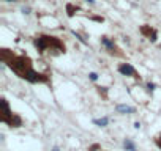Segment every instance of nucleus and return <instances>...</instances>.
Returning a JSON list of instances; mask_svg holds the SVG:
<instances>
[{
    "label": "nucleus",
    "instance_id": "18",
    "mask_svg": "<svg viewBox=\"0 0 161 151\" xmlns=\"http://www.w3.org/2000/svg\"><path fill=\"white\" fill-rule=\"evenodd\" d=\"M52 151H60V149H59L57 146H55V148H52Z\"/></svg>",
    "mask_w": 161,
    "mask_h": 151
},
{
    "label": "nucleus",
    "instance_id": "19",
    "mask_svg": "<svg viewBox=\"0 0 161 151\" xmlns=\"http://www.w3.org/2000/svg\"><path fill=\"white\" fill-rule=\"evenodd\" d=\"M6 2H14V0H6Z\"/></svg>",
    "mask_w": 161,
    "mask_h": 151
},
{
    "label": "nucleus",
    "instance_id": "9",
    "mask_svg": "<svg viewBox=\"0 0 161 151\" xmlns=\"http://www.w3.org/2000/svg\"><path fill=\"white\" fill-rule=\"evenodd\" d=\"M123 146H125V149L127 151H136V146H134V143H133L130 139H127L123 142Z\"/></svg>",
    "mask_w": 161,
    "mask_h": 151
},
{
    "label": "nucleus",
    "instance_id": "16",
    "mask_svg": "<svg viewBox=\"0 0 161 151\" xmlns=\"http://www.w3.org/2000/svg\"><path fill=\"white\" fill-rule=\"evenodd\" d=\"M134 128H136V129H139V128H141V123H139V121H137V123H134Z\"/></svg>",
    "mask_w": 161,
    "mask_h": 151
},
{
    "label": "nucleus",
    "instance_id": "4",
    "mask_svg": "<svg viewBox=\"0 0 161 151\" xmlns=\"http://www.w3.org/2000/svg\"><path fill=\"white\" fill-rule=\"evenodd\" d=\"M118 72L123 74V76H131V77L136 76V69L130 63H122L120 66H118Z\"/></svg>",
    "mask_w": 161,
    "mask_h": 151
},
{
    "label": "nucleus",
    "instance_id": "5",
    "mask_svg": "<svg viewBox=\"0 0 161 151\" xmlns=\"http://www.w3.org/2000/svg\"><path fill=\"white\" fill-rule=\"evenodd\" d=\"M101 43H103V46L106 47V49H108L109 52H112V54H114V52L117 51L115 44H114V43H112V41H111L108 36H103V38H101Z\"/></svg>",
    "mask_w": 161,
    "mask_h": 151
},
{
    "label": "nucleus",
    "instance_id": "10",
    "mask_svg": "<svg viewBox=\"0 0 161 151\" xmlns=\"http://www.w3.org/2000/svg\"><path fill=\"white\" fill-rule=\"evenodd\" d=\"M93 123L95 125H98V126H108V123H109V118H101V120H93Z\"/></svg>",
    "mask_w": 161,
    "mask_h": 151
},
{
    "label": "nucleus",
    "instance_id": "11",
    "mask_svg": "<svg viewBox=\"0 0 161 151\" xmlns=\"http://www.w3.org/2000/svg\"><path fill=\"white\" fill-rule=\"evenodd\" d=\"M73 35H74L76 38H78V39L81 41V43H82V44H87V41H85V38H82V36L79 35V33H76V32H73Z\"/></svg>",
    "mask_w": 161,
    "mask_h": 151
},
{
    "label": "nucleus",
    "instance_id": "12",
    "mask_svg": "<svg viewBox=\"0 0 161 151\" xmlns=\"http://www.w3.org/2000/svg\"><path fill=\"white\" fill-rule=\"evenodd\" d=\"M66 8H68V16H73V14H74V13H73V11H76V10H78V8H74V6H73V5H68V6H66Z\"/></svg>",
    "mask_w": 161,
    "mask_h": 151
},
{
    "label": "nucleus",
    "instance_id": "2",
    "mask_svg": "<svg viewBox=\"0 0 161 151\" xmlns=\"http://www.w3.org/2000/svg\"><path fill=\"white\" fill-rule=\"evenodd\" d=\"M24 79H27L29 82H47V77L44 74H40L33 69H29L25 74H24Z\"/></svg>",
    "mask_w": 161,
    "mask_h": 151
},
{
    "label": "nucleus",
    "instance_id": "6",
    "mask_svg": "<svg viewBox=\"0 0 161 151\" xmlns=\"http://www.w3.org/2000/svg\"><path fill=\"white\" fill-rule=\"evenodd\" d=\"M142 33L149 36V39H150V41H156V33L153 32V30L150 29V27H142Z\"/></svg>",
    "mask_w": 161,
    "mask_h": 151
},
{
    "label": "nucleus",
    "instance_id": "1",
    "mask_svg": "<svg viewBox=\"0 0 161 151\" xmlns=\"http://www.w3.org/2000/svg\"><path fill=\"white\" fill-rule=\"evenodd\" d=\"M6 65H8L16 74H19L21 77H24V74L29 69H32V61L27 57H13L10 61H6Z\"/></svg>",
    "mask_w": 161,
    "mask_h": 151
},
{
    "label": "nucleus",
    "instance_id": "13",
    "mask_svg": "<svg viewBox=\"0 0 161 151\" xmlns=\"http://www.w3.org/2000/svg\"><path fill=\"white\" fill-rule=\"evenodd\" d=\"M147 90H149V91H153V90H155V84L149 82V84H147Z\"/></svg>",
    "mask_w": 161,
    "mask_h": 151
},
{
    "label": "nucleus",
    "instance_id": "14",
    "mask_svg": "<svg viewBox=\"0 0 161 151\" xmlns=\"http://www.w3.org/2000/svg\"><path fill=\"white\" fill-rule=\"evenodd\" d=\"M22 13L24 14H30V8L29 6H22Z\"/></svg>",
    "mask_w": 161,
    "mask_h": 151
},
{
    "label": "nucleus",
    "instance_id": "7",
    "mask_svg": "<svg viewBox=\"0 0 161 151\" xmlns=\"http://www.w3.org/2000/svg\"><path fill=\"white\" fill-rule=\"evenodd\" d=\"M117 112H120V113H134L136 109L130 107V106H117Z\"/></svg>",
    "mask_w": 161,
    "mask_h": 151
},
{
    "label": "nucleus",
    "instance_id": "3",
    "mask_svg": "<svg viewBox=\"0 0 161 151\" xmlns=\"http://www.w3.org/2000/svg\"><path fill=\"white\" fill-rule=\"evenodd\" d=\"M35 47H37L40 52H44L46 49H49V36L41 35L38 38H35Z\"/></svg>",
    "mask_w": 161,
    "mask_h": 151
},
{
    "label": "nucleus",
    "instance_id": "17",
    "mask_svg": "<svg viewBox=\"0 0 161 151\" xmlns=\"http://www.w3.org/2000/svg\"><path fill=\"white\" fill-rule=\"evenodd\" d=\"M85 2H89V3H92V5H93V3H95V0H85Z\"/></svg>",
    "mask_w": 161,
    "mask_h": 151
},
{
    "label": "nucleus",
    "instance_id": "15",
    "mask_svg": "<svg viewBox=\"0 0 161 151\" xmlns=\"http://www.w3.org/2000/svg\"><path fill=\"white\" fill-rule=\"evenodd\" d=\"M89 76H90V79H92V80H96V79H98V74H96V72H90Z\"/></svg>",
    "mask_w": 161,
    "mask_h": 151
},
{
    "label": "nucleus",
    "instance_id": "8",
    "mask_svg": "<svg viewBox=\"0 0 161 151\" xmlns=\"http://www.w3.org/2000/svg\"><path fill=\"white\" fill-rule=\"evenodd\" d=\"M8 125H10V126H14V128H19L21 125H22V121H21L19 116L11 115V118H10V121H8Z\"/></svg>",
    "mask_w": 161,
    "mask_h": 151
}]
</instances>
